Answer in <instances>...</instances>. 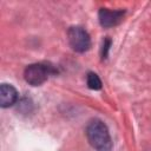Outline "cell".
I'll return each instance as SVG.
<instances>
[{
	"instance_id": "obj_1",
	"label": "cell",
	"mask_w": 151,
	"mask_h": 151,
	"mask_svg": "<svg viewBox=\"0 0 151 151\" xmlns=\"http://www.w3.org/2000/svg\"><path fill=\"white\" fill-rule=\"evenodd\" d=\"M86 137L91 146L97 151H111L112 139L107 126L100 119H92L86 126Z\"/></svg>"
},
{
	"instance_id": "obj_2",
	"label": "cell",
	"mask_w": 151,
	"mask_h": 151,
	"mask_svg": "<svg viewBox=\"0 0 151 151\" xmlns=\"http://www.w3.org/2000/svg\"><path fill=\"white\" fill-rule=\"evenodd\" d=\"M57 68L51 63H34L28 65L24 71V78L26 83L32 86H39L44 84L50 76L55 74Z\"/></svg>"
},
{
	"instance_id": "obj_3",
	"label": "cell",
	"mask_w": 151,
	"mask_h": 151,
	"mask_svg": "<svg viewBox=\"0 0 151 151\" xmlns=\"http://www.w3.org/2000/svg\"><path fill=\"white\" fill-rule=\"evenodd\" d=\"M67 40L70 46L79 53L86 52L91 47L90 34L81 26H71L67 31Z\"/></svg>"
},
{
	"instance_id": "obj_4",
	"label": "cell",
	"mask_w": 151,
	"mask_h": 151,
	"mask_svg": "<svg viewBox=\"0 0 151 151\" xmlns=\"http://www.w3.org/2000/svg\"><path fill=\"white\" fill-rule=\"evenodd\" d=\"M125 11L122 9H109V8H100L98 12V19L103 27H113L118 25L124 18Z\"/></svg>"
},
{
	"instance_id": "obj_5",
	"label": "cell",
	"mask_w": 151,
	"mask_h": 151,
	"mask_svg": "<svg viewBox=\"0 0 151 151\" xmlns=\"http://www.w3.org/2000/svg\"><path fill=\"white\" fill-rule=\"evenodd\" d=\"M18 100V91L11 84H1L0 86V106L9 107Z\"/></svg>"
},
{
	"instance_id": "obj_6",
	"label": "cell",
	"mask_w": 151,
	"mask_h": 151,
	"mask_svg": "<svg viewBox=\"0 0 151 151\" xmlns=\"http://www.w3.org/2000/svg\"><path fill=\"white\" fill-rule=\"evenodd\" d=\"M86 83H87V86L88 88L91 90H100L103 84H101V80L100 78L98 77V74H96L94 72H88L87 76H86Z\"/></svg>"
},
{
	"instance_id": "obj_7",
	"label": "cell",
	"mask_w": 151,
	"mask_h": 151,
	"mask_svg": "<svg viewBox=\"0 0 151 151\" xmlns=\"http://www.w3.org/2000/svg\"><path fill=\"white\" fill-rule=\"evenodd\" d=\"M110 46H111V39L109 37H106L104 39V42H103V46H101V58L105 59L109 54V50H110Z\"/></svg>"
}]
</instances>
